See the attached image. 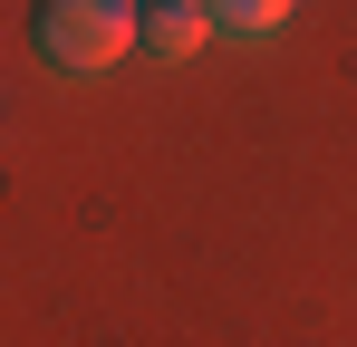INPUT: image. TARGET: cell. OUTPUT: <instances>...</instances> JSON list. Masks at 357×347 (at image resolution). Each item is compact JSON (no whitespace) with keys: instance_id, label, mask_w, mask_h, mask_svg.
Segmentation results:
<instances>
[{"instance_id":"cell-3","label":"cell","mask_w":357,"mask_h":347,"mask_svg":"<svg viewBox=\"0 0 357 347\" xmlns=\"http://www.w3.org/2000/svg\"><path fill=\"white\" fill-rule=\"evenodd\" d=\"M290 10H299V0H213V29H232V39H271Z\"/></svg>"},{"instance_id":"cell-1","label":"cell","mask_w":357,"mask_h":347,"mask_svg":"<svg viewBox=\"0 0 357 347\" xmlns=\"http://www.w3.org/2000/svg\"><path fill=\"white\" fill-rule=\"evenodd\" d=\"M29 49L59 77H97V68H116L135 49V10L126 0H39L29 10Z\"/></svg>"},{"instance_id":"cell-2","label":"cell","mask_w":357,"mask_h":347,"mask_svg":"<svg viewBox=\"0 0 357 347\" xmlns=\"http://www.w3.org/2000/svg\"><path fill=\"white\" fill-rule=\"evenodd\" d=\"M135 39L155 58H193L213 39V0H135Z\"/></svg>"},{"instance_id":"cell-4","label":"cell","mask_w":357,"mask_h":347,"mask_svg":"<svg viewBox=\"0 0 357 347\" xmlns=\"http://www.w3.org/2000/svg\"><path fill=\"white\" fill-rule=\"evenodd\" d=\"M126 10H135V0H126Z\"/></svg>"}]
</instances>
